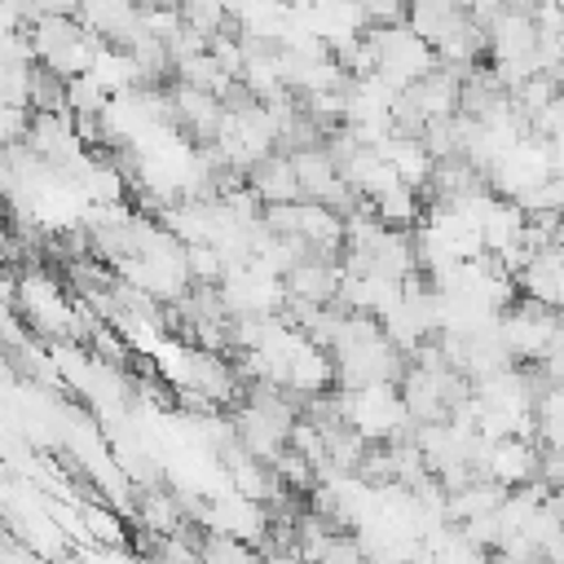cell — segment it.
Returning a JSON list of instances; mask_svg holds the SVG:
<instances>
[{
	"label": "cell",
	"mask_w": 564,
	"mask_h": 564,
	"mask_svg": "<svg viewBox=\"0 0 564 564\" xmlns=\"http://www.w3.org/2000/svg\"><path fill=\"white\" fill-rule=\"evenodd\" d=\"M84 524L93 529V538H101V542H119L123 533H119V520L110 516V511H101V507H88L84 511Z\"/></svg>",
	"instance_id": "cell-2"
},
{
	"label": "cell",
	"mask_w": 564,
	"mask_h": 564,
	"mask_svg": "<svg viewBox=\"0 0 564 564\" xmlns=\"http://www.w3.org/2000/svg\"><path fill=\"white\" fill-rule=\"evenodd\" d=\"M251 189H256L260 198H269V207H278L282 198H295V194H300V181H295L291 159H264V163H256Z\"/></svg>",
	"instance_id": "cell-1"
}]
</instances>
